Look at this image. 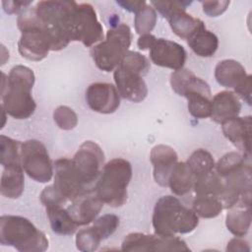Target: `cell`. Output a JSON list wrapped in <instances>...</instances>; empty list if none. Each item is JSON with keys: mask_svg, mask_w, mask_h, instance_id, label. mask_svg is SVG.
<instances>
[{"mask_svg": "<svg viewBox=\"0 0 252 252\" xmlns=\"http://www.w3.org/2000/svg\"><path fill=\"white\" fill-rule=\"evenodd\" d=\"M35 77L33 71L24 65L14 66L8 76L2 73L1 107L15 119L31 117L36 108L32 95Z\"/></svg>", "mask_w": 252, "mask_h": 252, "instance_id": "6da1fadb", "label": "cell"}, {"mask_svg": "<svg viewBox=\"0 0 252 252\" xmlns=\"http://www.w3.org/2000/svg\"><path fill=\"white\" fill-rule=\"evenodd\" d=\"M77 3L75 1H39L30 7L34 22L51 40V50L59 51L71 41L72 18Z\"/></svg>", "mask_w": 252, "mask_h": 252, "instance_id": "7a4b0ae2", "label": "cell"}, {"mask_svg": "<svg viewBox=\"0 0 252 252\" xmlns=\"http://www.w3.org/2000/svg\"><path fill=\"white\" fill-rule=\"evenodd\" d=\"M152 222L155 233L170 236L193 231L199 223V218L193 209L185 207L176 197L166 195L157 201Z\"/></svg>", "mask_w": 252, "mask_h": 252, "instance_id": "3957f363", "label": "cell"}, {"mask_svg": "<svg viewBox=\"0 0 252 252\" xmlns=\"http://www.w3.org/2000/svg\"><path fill=\"white\" fill-rule=\"evenodd\" d=\"M150 68V61L146 56L129 50L113 74L119 94L133 102L144 100L148 94V88L143 77L148 74Z\"/></svg>", "mask_w": 252, "mask_h": 252, "instance_id": "277c9868", "label": "cell"}, {"mask_svg": "<svg viewBox=\"0 0 252 252\" xmlns=\"http://www.w3.org/2000/svg\"><path fill=\"white\" fill-rule=\"evenodd\" d=\"M0 243L20 252H42L49 245L45 234L30 220L12 215L0 218Z\"/></svg>", "mask_w": 252, "mask_h": 252, "instance_id": "5b68a950", "label": "cell"}, {"mask_svg": "<svg viewBox=\"0 0 252 252\" xmlns=\"http://www.w3.org/2000/svg\"><path fill=\"white\" fill-rule=\"evenodd\" d=\"M131 178V163L121 158H113L103 165L94 186L95 194L103 204L112 208L121 207L127 201Z\"/></svg>", "mask_w": 252, "mask_h": 252, "instance_id": "8992f818", "label": "cell"}, {"mask_svg": "<svg viewBox=\"0 0 252 252\" xmlns=\"http://www.w3.org/2000/svg\"><path fill=\"white\" fill-rule=\"evenodd\" d=\"M131 40L130 27L124 23L118 24L106 32L104 40L92 46L91 57L98 69L104 72L113 71L129 51Z\"/></svg>", "mask_w": 252, "mask_h": 252, "instance_id": "52a82bcc", "label": "cell"}, {"mask_svg": "<svg viewBox=\"0 0 252 252\" xmlns=\"http://www.w3.org/2000/svg\"><path fill=\"white\" fill-rule=\"evenodd\" d=\"M17 24L22 32L18 41L20 54L30 61L44 59L51 50V40L47 33L34 22L30 7L20 14Z\"/></svg>", "mask_w": 252, "mask_h": 252, "instance_id": "ba28073f", "label": "cell"}, {"mask_svg": "<svg viewBox=\"0 0 252 252\" xmlns=\"http://www.w3.org/2000/svg\"><path fill=\"white\" fill-rule=\"evenodd\" d=\"M21 162L28 176L46 183L53 175V164L45 146L37 140H27L21 145Z\"/></svg>", "mask_w": 252, "mask_h": 252, "instance_id": "9c48e42d", "label": "cell"}, {"mask_svg": "<svg viewBox=\"0 0 252 252\" xmlns=\"http://www.w3.org/2000/svg\"><path fill=\"white\" fill-rule=\"evenodd\" d=\"M102 39L103 28L97 20L94 8L89 3H77L72 18L71 41H81L90 47Z\"/></svg>", "mask_w": 252, "mask_h": 252, "instance_id": "30bf717a", "label": "cell"}, {"mask_svg": "<svg viewBox=\"0 0 252 252\" xmlns=\"http://www.w3.org/2000/svg\"><path fill=\"white\" fill-rule=\"evenodd\" d=\"M151 5L168 21L172 32L183 39L187 40L195 32L205 27L202 20L192 17L185 11L183 2L152 1Z\"/></svg>", "mask_w": 252, "mask_h": 252, "instance_id": "8fae6325", "label": "cell"}, {"mask_svg": "<svg viewBox=\"0 0 252 252\" xmlns=\"http://www.w3.org/2000/svg\"><path fill=\"white\" fill-rule=\"evenodd\" d=\"M72 161L82 182L88 189H92L104 163V154L101 148L93 141H86L80 146Z\"/></svg>", "mask_w": 252, "mask_h": 252, "instance_id": "7c38bea8", "label": "cell"}, {"mask_svg": "<svg viewBox=\"0 0 252 252\" xmlns=\"http://www.w3.org/2000/svg\"><path fill=\"white\" fill-rule=\"evenodd\" d=\"M121 250L132 251H190L185 241L175 235L163 236L159 234H146L132 232L125 236Z\"/></svg>", "mask_w": 252, "mask_h": 252, "instance_id": "4fadbf2b", "label": "cell"}, {"mask_svg": "<svg viewBox=\"0 0 252 252\" xmlns=\"http://www.w3.org/2000/svg\"><path fill=\"white\" fill-rule=\"evenodd\" d=\"M215 78L220 86L234 89V94L247 104H251L252 77L246 73L245 68L238 61L233 59L220 61L215 68Z\"/></svg>", "mask_w": 252, "mask_h": 252, "instance_id": "5bb4252c", "label": "cell"}, {"mask_svg": "<svg viewBox=\"0 0 252 252\" xmlns=\"http://www.w3.org/2000/svg\"><path fill=\"white\" fill-rule=\"evenodd\" d=\"M53 186L66 201H73L83 192L88 190L79 177L72 159L61 158L54 161Z\"/></svg>", "mask_w": 252, "mask_h": 252, "instance_id": "9a60e30c", "label": "cell"}, {"mask_svg": "<svg viewBox=\"0 0 252 252\" xmlns=\"http://www.w3.org/2000/svg\"><path fill=\"white\" fill-rule=\"evenodd\" d=\"M186 57L182 45L165 38H157L150 48V58L155 65L174 71L183 68Z\"/></svg>", "mask_w": 252, "mask_h": 252, "instance_id": "2e32d148", "label": "cell"}, {"mask_svg": "<svg viewBox=\"0 0 252 252\" xmlns=\"http://www.w3.org/2000/svg\"><path fill=\"white\" fill-rule=\"evenodd\" d=\"M86 99L90 108L102 114L115 112L120 105V94L110 83H94L86 91Z\"/></svg>", "mask_w": 252, "mask_h": 252, "instance_id": "e0dca14e", "label": "cell"}, {"mask_svg": "<svg viewBox=\"0 0 252 252\" xmlns=\"http://www.w3.org/2000/svg\"><path fill=\"white\" fill-rule=\"evenodd\" d=\"M103 207V202L95 194L94 188L88 189L74 199L67 207L73 220L80 225H87L94 221Z\"/></svg>", "mask_w": 252, "mask_h": 252, "instance_id": "ac0fdd59", "label": "cell"}, {"mask_svg": "<svg viewBox=\"0 0 252 252\" xmlns=\"http://www.w3.org/2000/svg\"><path fill=\"white\" fill-rule=\"evenodd\" d=\"M251 127L252 117H235L221 124V130L224 137L238 150L242 155L250 158L251 154Z\"/></svg>", "mask_w": 252, "mask_h": 252, "instance_id": "d6986e66", "label": "cell"}, {"mask_svg": "<svg viewBox=\"0 0 252 252\" xmlns=\"http://www.w3.org/2000/svg\"><path fill=\"white\" fill-rule=\"evenodd\" d=\"M176 152L167 145L155 146L150 154V159L154 166V179L161 187L168 186L169 175L177 163Z\"/></svg>", "mask_w": 252, "mask_h": 252, "instance_id": "ffe728a7", "label": "cell"}, {"mask_svg": "<svg viewBox=\"0 0 252 252\" xmlns=\"http://www.w3.org/2000/svg\"><path fill=\"white\" fill-rule=\"evenodd\" d=\"M170 86L177 94L186 98L197 94L212 95L208 83L186 68L171 73Z\"/></svg>", "mask_w": 252, "mask_h": 252, "instance_id": "44dd1931", "label": "cell"}, {"mask_svg": "<svg viewBox=\"0 0 252 252\" xmlns=\"http://www.w3.org/2000/svg\"><path fill=\"white\" fill-rule=\"evenodd\" d=\"M241 111V102L237 95L230 91L218 93L212 98L211 119L219 124L235 118Z\"/></svg>", "mask_w": 252, "mask_h": 252, "instance_id": "7402d4cb", "label": "cell"}, {"mask_svg": "<svg viewBox=\"0 0 252 252\" xmlns=\"http://www.w3.org/2000/svg\"><path fill=\"white\" fill-rule=\"evenodd\" d=\"M24 188L25 177L22 164L4 167L0 181V191L2 196L9 199H17L23 194Z\"/></svg>", "mask_w": 252, "mask_h": 252, "instance_id": "603a6c76", "label": "cell"}, {"mask_svg": "<svg viewBox=\"0 0 252 252\" xmlns=\"http://www.w3.org/2000/svg\"><path fill=\"white\" fill-rule=\"evenodd\" d=\"M196 177L186 161H181L177 162L172 168L168 179V186L173 194L183 196L193 189Z\"/></svg>", "mask_w": 252, "mask_h": 252, "instance_id": "cb8c5ba5", "label": "cell"}, {"mask_svg": "<svg viewBox=\"0 0 252 252\" xmlns=\"http://www.w3.org/2000/svg\"><path fill=\"white\" fill-rule=\"evenodd\" d=\"M187 43L197 55L210 57L215 54L219 47V38L214 32L203 27L187 39Z\"/></svg>", "mask_w": 252, "mask_h": 252, "instance_id": "d4e9b609", "label": "cell"}, {"mask_svg": "<svg viewBox=\"0 0 252 252\" xmlns=\"http://www.w3.org/2000/svg\"><path fill=\"white\" fill-rule=\"evenodd\" d=\"M46 215L53 232L60 235H72L76 232L78 224L73 220L67 209L62 206L46 207Z\"/></svg>", "mask_w": 252, "mask_h": 252, "instance_id": "484cf974", "label": "cell"}, {"mask_svg": "<svg viewBox=\"0 0 252 252\" xmlns=\"http://www.w3.org/2000/svg\"><path fill=\"white\" fill-rule=\"evenodd\" d=\"M251 224L250 208H232L225 219L227 229L236 237L246 235Z\"/></svg>", "mask_w": 252, "mask_h": 252, "instance_id": "4316f807", "label": "cell"}, {"mask_svg": "<svg viewBox=\"0 0 252 252\" xmlns=\"http://www.w3.org/2000/svg\"><path fill=\"white\" fill-rule=\"evenodd\" d=\"M193 189L196 196H213L220 200L223 193L224 186L221 177L216 170H213L212 172L197 178Z\"/></svg>", "mask_w": 252, "mask_h": 252, "instance_id": "83f0119b", "label": "cell"}, {"mask_svg": "<svg viewBox=\"0 0 252 252\" xmlns=\"http://www.w3.org/2000/svg\"><path fill=\"white\" fill-rule=\"evenodd\" d=\"M186 163L190 167L196 179L215 170L216 165L212 154L204 149L194 151L187 159Z\"/></svg>", "mask_w": 252, "mask_h": 252, "instance_id": "f1b7e54d", "label": "cell"}, {"mask_svg": "<svg viewBox=\"0 0 252 252\" xmlns=\"http://www.w3.org/2000/svg\"><path fill=\"white\" fill-rule=\"evenodd\" d=\"M192 209L198 217L204 219H213L218 217L222 211L223 207L221 202L213 196H196Z\"/></svg>", "mask_w": 252, "mask_h": 252, "instance_id": "f546056e", "label": "cell"}, {"mask_svg": "<svg viewBox=\"0 0 252 252\" xmlns=\"http://www.w3.org/2000/svg\"><path fill=\"white\" fill-rule=\"evenodd\" d=\"M21 143L5 135L0 136L1 164L3 167L22 164L21 162Z\"/></svg>", "mask_w": 252, "mask_h": 252, "instance_id": "4dcf8cb0", "label": "cell"}, {"mask_svg": "<svg viewBox=\"0 0 252 252\" xmlns=\"http://www.w3.org/2000/svg\"><path fill=\"white\" fill-rule=\"evenodd\" d=\"M157 23V12L154 7L147 2L135 13V30L140 35L150 33Z\"/></svg>", "mask_w": 252, "mask_h": 252, "instance_id": "1f68e13d", "label": "cell"}, {"mask_svg": "<svg viewBox=\"0 0 252 252\" xmlns=\"http://www.w3.org/2000/svg\"><path fill=\"white\" fill-rule=\"evenodd\" d=\"M212 95L197 94L187 97L188 110L190 114L198 119L208 118L211 115Z\"/></svg>", "mask_w": 252, "mask_h": 252, "instance_id": "d6a6232c", "label": "cell"}, {"mask_svg": "<svg viewBox=\"0 0 252 252\" xmlns=\"http://www.w3.org/2000/svg\"><path fill=\"white\" fill-rule=\"evenodd\" d=\"M101 240V237L98 235L95 229L91 226L77 232L76 246L80 251L93 252L98 248Z\"/></svg>", "mask_w": 252, "mask_h": 252, "instance_id": "836d02e7", "label": "cell"}, {"mask_svg": "<svg viewBox=\"0 0 252 252\" xmlns=\"http://www.w3.org/2000/svg\"><path fill=\"white\" fill-rule=\"evenodd\" d=\"M119 226V218L113 214H106L98 219L94 220L93 227L101 237V239H106L114 233V231Z\"/></svg>", "mask_w": 252, "mask_h": 252, "instance_id": "e575fe53", "label": "cell"}, {"mask_svg": "<svg viewBox=\"0 0 252 252\" xmlns=\"http://www.w3.org/2000/svg\"><path fill=\"white\" fill-rule=\"evenodd\" d=\"M53 119L56 125L62 130H72L78 124L76 112L67 105L58 106L53 112Z\"/></svg>", "mask_w": 252, "mask_h": 252, "instance_id": "d590c367", "label": "cell"}, {"mask_svg": "<svg viewBox=\"0 0 252 252\" xmlns=\"http://www.w3.org/2000/svg\"><path fill=\"white\" fill-rule=\"evenodd\" d=\"M39 199L45 208L49 206H63L67 202L55 189L53 184L45 187L42 190Z\"/></svg>", "mask_w": 252, "mask_h": 252, "instance_id": "8d00e7d4", "label": "cell"}, {"mask_svg": "<svg viewBox=\"0 0 252 252\" xmlns=\"http://www.w3.org/2000/svg\"><path fill=\"white\" fill-rule=\"evenodd\" d=\"M229 1H203V11L209 17H218L221 15L229 6Z\"/></svg>", "mask_w": 252, "mask_h": 252, "instance_id": "74e56055", "label": "cell"}, {"mask_svg": "<svg viewBox=\"0 0 252 252\" xmlns=\"http://www.w3.org/2000/svg\"><path fill=\"white\" fill-rule=\"evenodd\" d=\"M32 3V1H3V9L8 14H18L23 13L29 6Z\"/></svg>", "mask_w": 252, "mask_h": 252, "instance_id": "f35d334b", "label": "cell"}, {"mask_svg": "<svg viewBox=\"0 0 252 252\" xmlns=\"http://www.w3.org/2000/svg\"><path fill=\"white\" fill-rule=\"evenodd\" d=\"M250 248H249V245H248V242L244 239H241L240 237H235V238H232L228 243H227V246H226V251H232V252H235V251H240V252H245V251H249Z\"/></svg>", "mask_w": 252, "mask_h": 252, "instance_id": "ab89813d", "label": "cell"}, {"mask_svg": "<svg viewBox=\"0 0 252 252\" xmlns=\"http://www.w3.org/2000/svg\"><path fill=\"white\" fill-rule=\"evenodd\" d=\"M156 39H157V37H156L155 35L151 34V33L142 34V35L138 38L137 45H138L139 49H141V50L150 49Z\"/></svg>", "mask_w": 252, "mask_h": 252, "instance_id": "60d3db41", "label": "cell"}, {"mask_svg": "<svg viewBox=\"0 0 252 252\" xmlns=\"http://www.w3.org/2000/svg\"><path fill=\"white\" fill-rule=\"evenodd\" d=\"M145 3L146 1H117V4L123 9L133 13H136Z\"/></svg>", "mask_w": 252, "mask_h": 252, "instance_id": "b9f144b4", "label": "cell"}]
</instances>
